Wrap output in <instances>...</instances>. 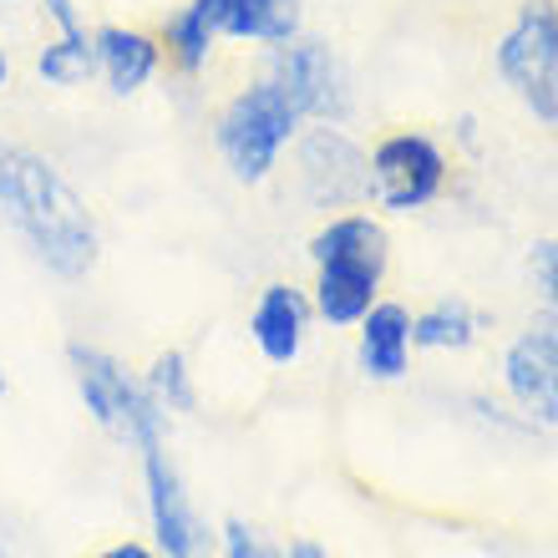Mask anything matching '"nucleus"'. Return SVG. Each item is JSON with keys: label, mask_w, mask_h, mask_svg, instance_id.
<instances>
[{"label": "nucleus", "mask_w": 558, "mask_h": 558, "mask_svg": "<svg viewBox=\"0 0 558 558\" xmlns=\"http://www.w3.org/2000/svg\"><path fill=\"white\" fill-rule=\"evenodd\" d=\"M0 223L31 250L46 275L87 279L102 259V229L76 183L36 147L0 137Z\"/></svg>", "instance_id": "1"}, {"label": "nucleus", "mask_w": 558, "mask_h": 558, "mask_svg": "<svg viewBox=\"0 0 558 558\" xmlns=\"http://www.w3.org/2000/svg\"><path fill=\"white\" fill-rule=\"evenodd\" d=\"M315 279H310V310L330 330H355L366 310L381 300V279L391 265V234L371 208L325 214V223L305 244Z\"/></svg>", "instance_id": "2"}, {"label": "nucleus", "mask_w": 558, "mask_h": 558, "mask_svg": "<svg viewBox=\"0 0 558 558\" xmlns=\"http://www.w3.org/2000/svg\"><path fill=\"white\" fill-rule=\"evenodd\" d=\"M300 128H305L300 107L284 97L275 76L259 72L214 112V153H219V162L229 168L234 183L259 189L279 173V162L294 147Z\"/></svg>", "instance_id": "3"}, {"label": "nucleus", "mask_w": 558, "mask_h": 558, "mask_svg": "<svg viewBox=\"0 0 558 558\" xmlns=\"http://www.w3.org/2000/svg\"><path fill=\"white\" fill-rule=\"evenodd\" d=\"M66 371H72V386H76V397H82V407H87V416L118 447L143 452L153 441H168V422L173 416L153 401L143 376L122 366L112 351L87 345V340H72L66 345Z\"/></svg>", "instance_id": "4"}, {"label": "nucleus", "mask_w": 558, "mask_h": 558, "mask_svg": "<svg viewBox=\"0 0 558 558\" xmlns=\"http://www.w3.org/2000/svg\"><path fill=\"white\" fill-rule=\"evenodd\" d=\"M493 66L533 122L558 128V0L518 5V15L493 46Z\"/></svg>", "instance_id": "5"}, {"label": "nucleus", "mask_w": 558, "mask_h": 558, "mask_svg": "<svg viewBox=\"0 0 558 558\" xmlns=\"http://www.w3.org/2000/svg\"><path fill=\"white\" fill-rule=\"evenodd\" d=\"M294 193L315 214L371 204V153L336 122H305L294 137Z\"/></svg>", "instance_id": "6"}, {"label": "nucleus", "mask_w": 558, "mask_h": 558, "mask_svg": "<svg viewBox=\"0 0 558 558\" xmlns=\"http://www.w3.org/2000/svg\"><path fill=\"white\" fill-rule=\"evenodd\" d=\"M366 153H371V208H381V214H422L452 183L447 147L432 133H416V128H397V133L376 137Z\"/></svg>", "instance_id": "7"}, {"label": "nucleus", "mask_w": 558, "mask_h": 558, "mask_svg": "<svg viewBox=\"0 0 558 558\" xmlns=\"http://www.w3.org/2000/svg\"><path fill=\"white\" fill-rule=\"evenodd\" d=\"M265 76H275L284 97L300 107L305 122H345L355 118V82H351V66L340 61V51L320 36H294L284 46H269L265 51Z\"/></svg>", "instance_id": "8"}, {"label": "nucleus", "mask_w": 558, "mask_h": 558, "mask_svg": "<svg viewBox=\"0 0 558 558\" xmlns=\"http://www.w3.org/2000/svg\"><path fill=\"white\" fill-rule=\"evenodd\" d=\"M143 468V513H147V533L153 548L162 558H214L219 548V529H208V518L198 513L183 472H178L168 441H153L137 452Z\"/></svg>", "instance_id": "9"}, {"label": "nucleus", "mask_w": 558, "mask_h": 558, "mask_svg": "<svg viewBox=\"0 0 558 558\" xmlns=\"http://www.w3.org/2000/svg\"><path fill=\"white\" fill-rule=\"evenodd\" d=\"M502 391L533 426H558V310H538L502 351Z\"/></svg>", "instance_id": "10"}, {"label": "nucleus", "mask_w": 558, "mask_h": 558, "mask_svg": "<svg viewBox=\"0 0 558 558\" xmlns=\"http://www.w3.org/2000/svg\"><path fill=\"white\" fill-rule=\"evenodd\" d=\"M310 325H315V310H310V294L275 279L265 290L254 294L250 305V340L254 351L265 355L269 366H294L310 345Z\"/></svg>", "instance_id": "11"}, {"label": "nucleus", "mask_w": 558, "mask_h": 558, "mask_svg": "<svg viewBox=\"0 0 558 558\" xmlns=\"http://www.w3.org/2000/svg\"><path fill=\"white\" fill-rule=\"evenodd\" d=\"M92 51H97V82H102L112 97H137L143 87H153V76L168 66L162 57V36L158 31H143V26H107L92 31Z\"/></svg>", "instance_id": "12"}, {"label": "nucleus", "mask_w": 558, "mask_h": 558, "mask_svg": "<svg viewBox=\"0 0 558 558\" xmlns=\"http://www.w3.org/2000/svg\"><path fill=\"white\" fill-rule=\"evenodd\" d=\"M412 310L401 300H376L366 310V320L355 325V366L366 381H407L412 371Z\"/></svg>", "instance_id": "13"}, {"label": "nucleus", "mask_w": 558, "mask_h": 558, "mask_svg": "<svg viewBox=\"0 0 558 558\" xmlns=\"http://www.w3.org/2000/svg\"><path fill=\"white\" fill-rule=\"evenodd\" d=\"M305 31V0H219V41L234 46H284Z\"/></svg>", "instance_id": "14"}, {"label": "nucleus", "mask_w": 558, "mask_h": 558, "mask_svg": "<svg viewBox=\"0 0 558 558\" xmlns=\"http://www.w3.org/2000/svg\"><path fill=\"white\" fill-rule=\"evenodd\" d=\"M487 330V315L462 294H441L426 310L412 315V345L416 351H472Z\"/></svg>", "instance_id": "15"}, {"label": "nucleus", "mask_w": 558, "mask_h": 558, "mask_svg": "<svg viewBox=\"0 0 558 558\" xmlns=\"http://www.w3.org/2000/svg\"><path fill=\"white\" fill-rule=\"evenodd\" d=\"M36 76L57 92H76V87H87V82H97L92 31H57V36L36 51Z\"/></svg>", "instance_id": "16"}, {"label": "nucleus", "mask_w": 558, "mask_h": 558, "mask_svg": "<svg viewBox=\"0 0 558 558\" xmlns=\"http://www.w3.org/2000/svg\"><path fill=\"white\" fill-rule=\"evenodd\" d=\"M143 386L153 391V401H158L168 416H193L198 412V381H193V361L189 351H158L153 361H147L143 371Z\"/></svg>", "instance_id": "17"}, {"label": "nucleus", "mask_w": 558, "mask_h": 558, "mask_svg": "<svg viewBox=\"0 0 558 558\" xmlns=\"http://www.w3.org/2000/svg\"><path fill=\"white\" fill-rule=\"evenodd\" d=\"M214 558H284V548H279L265 529L244 523V518H223V523H219V548H214Z\"/></svg>", "instance_id": "18"}, {"label": "nucleus", "mask_w": 558, "mask_h": 558, "mask_svg": "<svg viewBox=\"0 0 558 558\" xmlns=\"http://www.w3.org/2000/svg\"><path fill=\"white\" fill-rule=\"evenodd\" d=\"M529 279L538 290V300L548 310H558V239H538L529 250Z\"/></svg>", "instance_id": "19"}, {"label": "nucleus", "mask_w": 558, "mask_h": 558, "mask_svg": "<svg viewBox=\"0 0 558 558\" xmlns=\"http://www.w3.org/2000/svg\"><path fill=\"white\" fill-rule=\"evenodd\" d=\"M41 5V15L51 21L57 31H87V21H82V11H76V0H36Z\"/></svg>", "instance_id": "20"}, {"label": "nucleus", "mask_w": 558, "mask_h": 558, "mask_svg": "<svg viewBox=\"0 0 558 558\" xmlns=\"http://www.w3.org/2000/svg\"><path fill=\"white\" fill-rule=\"evenodd\" d=\"M92 558H162L153 544H143V538H118V544H107V548H97Z\"/></svg>", "instance_id": "21"}, {"label": "nucleus", "mask_w": 558, "mask_h": 558, "mask_svg": "<svg viewBox=\"0 0 558 558\" xmlns=\"http://www.w3.org/2000/svg\"><path fill=\"white\" fill-rule=\"evenodd\" d=\"M284 558H330V548L320 538H290L284 544Z\"/></svg>", "instance_id": "22"}, {"label": "nucleus", "mask_w": 558, "mask_h": 558, "mask_svg": "<svg viewBox=\"0 0 558 558\" xmlns=\"http://www.w3.org/2000/svg\"><path fill=\"white\" fill-rule=\"evenodd\" d=\"M457 137H462V147H472V153H477V122H472V118H457Z\"/></svg>", "instance_id": "23"}, {"label": "nucleus", "mask_w": 558, "mask_h": 558, "mask_svg": "<svg viewBox=\"0 0 558 558\" xmlns=\"http://www.w3.org/2000/svg\"><path fill=\"white\" fill-rule=\"evenodd\" d=\"M11 87V57H5V51H0V92Z\"/></svg>", "instance_id": "24"}, {"label": "nucleus", "mask_w": 558, "mask_h": 558, "mask_svg": "<svg viewBox=\"0 0 558 558\" xmlns=\"http://www.w3.org/2000/svg\"><path fill=\"white\" fill-rule=\"evenodd\" d=\"M0 558H11V544H5V533H0Z\"/></svg>", "instance_id": "25"}, {"label": "nucleus", "mask_w": 558, "mask_h": 558, "mask_svg": "<svg viewBox=\"0 0 558 558\" xmlns=\"http://www.w3.org/2000/svg\"><path fill=\"white\" fill-rule=\"evenodd\" d=\"M0 397H5V371H0Z\"/></svg>", "instance_id": "26"}]
</instances>
